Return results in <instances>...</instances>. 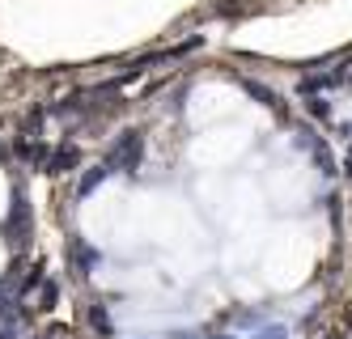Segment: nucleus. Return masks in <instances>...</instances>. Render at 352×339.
I'll use <instances>...</instances> for the list:
<instances>
[{
    "label": "nucleus",
    "mask_w": 352,
    "mask_h": 339,
    "mask_svg": "<svg viewBox=\"0 0 352 339\" xmlns=\"http://www.w3.org/2000/svg\"><path fill=\"white\" fill-rule=\"evenodd\" d=\"M140 157H144V136H140V132H123V136L111 144V153H107V166H111V170H123V174H136Z\"/></svg>",
    "instance_id": "f257e3e1"
},
{
    "label": "nucleus",
    "mask_w": 352,
    "mask_h": 339,
    "mask_svg": "<svg viewBox=\"0 0 352 339\" xmlns=\"http://www.w3.org/2000/svg\"><path fill=\"white\" fill-rule=\"evenodd\" d=\"M77 162H81V157H77V149L60 144L56 153H47V162H43V166H47V174H68V170H77Z\"/></svg>",
    "instance_id": "f03ea898"
},
{
    "label": "nucleus",
    "mask_w": 352,
    "mask_h": 339,
    "mask_svg": "<svg viewBox=\"0 0 352 339\" xmlns=\"http://www.w3.org/2000/svg\"><path fill=\"white\" fill-rule=\"evenodd\" d=\"M107 174H111V166H107V162H102V166H94V170L81 178V195H89V191H94V187H98V182H102Z\"/></svg>",
    "instance_id": "7ed1b4c3"
},
{
    "label": "nucleus",
    "mask_w": 352,
    "mask_h": 339,
    "mask_svg": "<svg viewBox=\"0 0 352 339\" xmlns=\"http://www.w3.org/2000/svg\"><path fill=\"white\" fill-rule=\"evenodd\" d=\"M250 339H289V327L285 322H267V327H259Z\"/></svg>",
    "instance_id": "20e7f679"
},
{
    "label": "nucleus",
    "mask_w": 352,
    "mask_h": 339,
    "mask_svg": "<svg viewBox=\"0 0 352 339\" xmlns=\"http://www.w3.org/2000/svg\"><path fill=\"white\" fill-rule=\"evenodd\" d=\"M89 322H94L98 331H111V318H107V309H94V314H89Z\"/></svg>",
    "instance_id": "39448f33"
},
{
    "label": "nucleus",
    "mask_w": 352,
    "mask_h": 339,
    "mask_svg": "<svg viewBox=\"0 0 352 339\" xmlns=\"http://www.w3.org/2000/svg\"><path fill=\"white\" fill-rule=\"evenodd\" d=\"M132 339H140V335H132Z\"/></svg>",
    "instance_id": "423d86ee"
}]
</instances>
